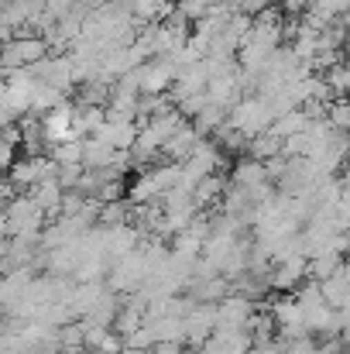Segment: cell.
<instances>
[{
    "label": "cell",
    "mask_w": 350,
    "mask_h": 354,
    "mask_svg": "<svg viewBox=\"0 0 350 354\" xmlns=\"http://www.w3.org/2000/svg\"><path fill=\"white\" fill-rule=\"evenodd\" d=\"M45 210L38 207V200L31 193H21L7 203L3 214V234L7 237H24V241H41L45 234Z\"/></svg>",
    "instance_id": "1"
},
{
    "label": "cell",
    "mask_w": 350,
    "mask_h": 354,
    "mask_svg": "<svg viewBox=\"0 0 350 354\" xmlns=\"http://www.w3.org/2000/svg\"><path fill=\"white\" fill-rule=\"evenodd\" d=\"M271 124H275V114H271V107H268L257 93H254V97H244L231 111V127L240 131L247 141H254L257 134H268Z\"/></svg>",
    "instance_id": "2"
},
{
    "label": "cell",
    "mask_w": 350,
    "mask_h": 354,
    "mask_svg": "<svg viewBox=\"0 0 350 354\" xmlns=\"http://www.w3.org/2000/svg\"><path fill=\"white\" fill-rule=\"evenodd\" d=\"M48 55H52V45L41 35H21V38L3 45V76L17 73V69H31Z\"/></svg>",
    "instance_id": "3"
},
{
    "label": "cell",
    "mask_w": 350,
    "mask_h": 354,
    "mask_svg": "<svg viewBox=\"0 0 350 354\" xmlns=\"http://www.w3.org/2000/svg\"><path fill=\"white\" fill-rule=\"evenodd\" d=\"M137 86L141 97H162L175 86V66L168 59H151L137 69Z\"/></svg>",
    "instance_id": "4"
},
{
    "label": "cell",
    "mask_w": 350,
    "mask_h": 354,
    "mask_svg": "<svg viewBox=\"0 0 350 354\" xmlns=\"http://www.w3.org/2000/svg\"><path fill=\"white\" fill-rule=\"evenodd\" d=\"M302 275H309V258L306 254H292V258H285V261H278L271 268V289L282 292V296H292V292H299Z\"/></svg>",
    "instance_id": "5"
},
{
    "label": "cell",
    "mask_w": 350,
    "mask_h": 354,
    "mask_svg": "<svg viewBox=\"0 0 350 354\" xmlns=\"http://www.w3.org/2000/svg\"><path fill=\"white\" fill-rule=\"evenodd\" d=\"M217 334V306H196L186 317V344H193L196 351L203 344H210Z\"/></svg>",
    "instance_id": "6"
},
{
    "label": "cell",
    "mask_w": 350,
    "mask_h": 354,
    "mask_svg": "<svg viewBox=\"0 0 350 354\" xmlns=\"http://www.w3.org/2000/svg\"><path fill=\"white\" fill-rule=\"evenodd\" d=\"M76 111H79V107L62 104V107H55L52 114H45V118H41V127H45L48 145H59V141L76 138V134H72V127H76Z\"/></svg>",
    "instance_id": "7"
},
{
    "label": "cell",
    "mask_w": 350,
    "mask_h": 354,
    "mask_svg": "<svg viewBox=\"0 0 350 354\" xmlns=\"http://www.w3.org/2000/svg\"><path fill=\"white\" fill-rule=\"evenodd\" d=\"M200 141H203V131H200V127L182 124V127L168 138V145H165V158L182 165V162H189V158H193V151L200 148Z\"/></svg>",
    "instance_id": "8"
},
{
    "label": "cell",
    "mask_w": 350,
    "mask_h": 354,
    "mask_svg": "<svg viewBox=\"0 0 350 354\" xmlns=\"http://www.w3.org/2000/svg\"><path fill=\"white\" fill-rule=\"evenodd\" d=\"M231 183L233 186H244V189L251 193V189H257V186L271 183V172H268V165H264V162H257V158H237Z\"/></svg>",
    "instance_id": "9"
},
{
    "label": "cell",
    "mask_w": 350,
    "mask_h": 354,
    "mask_svg": "<svg viewBox=\"0 0 350 354\" xmlns=\"http://www.w3.org/2000/svg\"><path fill=\"white\" fill-rule=\"evenodd\" d=\"M31 196L38 200V207L48 214V217H62V203H66V186L59 183V176L55 179H45V183H38L35 189H31Z\"/></svg>",
    "instance_id": "10"
},
{
    "label": "cell",
    "mask_w": 350,
    "mask_h": 354,
    "mask_svg": "<svg viewBox=\"0 0 350 354\" xmlns=\"http://www.w3.org/2000/svg\"><path fill=\"white\" fill-rule=\"evenodd\" d=\"M83 151H86V138H69L59 145H48V158L62 169V165H83Z\"/></svg>",
    "instance_id": "11"
},
{
    "label": "cell",
    "mask_w": 350,
    "mask_h": 354,
    "mask_svg": "<svg viewBox=\"0 0 350 354\" xmlns=\"http://www.w3.org/2000/svg\"><path fill=\"white\" fill-rule=\"evenodd\" d=\"M323 286V296H327V303L333 306V310H347L350 306V275L340 268L333 279H327V282H320Z\"/></svg>",
    "instance_id": "12"
},
{
    "label": "cell",
    "mask_w": 350,
    "mask_h": 354,
    "mask_svg": "<svg viewBox=\"0 0 350 354\" xmlns=\"http://www.w3.org/2000/svg\"><path fill=\"white\" fill-rule=\"evenodd\" d=\"M309 127V118H306V111L299 107V111H289L285 118H278L271 124V134L278 138V141H289V138H295V134H302Z\"/></svg>",
    "instance_id": "13"
},
{
    "label": "cell",
    "mask_w": 350,
    "mask_h": 354,
    "mask_svg": "<svg viewBox=\"0 0 350 354\" xmlns=\"http://www.w3.org/2000/svg\"><path fill=\"white\" fill-rule=\"evenodd\" d=\"M282 148H285V141H278L271 131L268 134H257L251 145H247V158H257V162H271V158H278L282 155Z\"/></svg>",
    "instance_id": "14"
},
{
    "label": "cell",
    "mask_w": 350,
    "mask_h": 354,
    "mask_svg": "<svg viewBox=\"0 0 350 354\" xmlns=\"http://www.w3.org/2000/svg\"><path fill=\"white\" fill-rule=\"evenodd\" d=\"M66 104V93L62 90H55V86H48V83H38V90H35V104H31V114H52L55 107H62Z\"/></svg>",
    "instance_id": "15"
},
{
    "label": "cell",
    "mask_w": 350,
    "mask_h": 354,
    "mask_svg": "<svg viewBox=\"0 0 350 354\" xmlns=\"http://www.w3.org/2000/svg\"><path fill=\"white\" fill-rule=\"evenodd\" d=\"M227 120H231V111H227V107H217V104H210V107H206V111L196 118V127H200L203 134H217V131H220Z\"/></svg>",
    "instance_id": "16"
},
{
    "label": "cell",
    "mask_w": 350,
    "mask_h": 354,
    "mask_svg": "<svg viewBox=\"0 0 350 354\" xmlns=\"http://www.w3.org/2000/svg\"><path fill=\"white\" fill-rule=\"evenodd\" d=\"M124 224H127V207L120 200L100 207V227H124Z\"/></svg>",
    "instance_id": "17"
},
{
    "label": "cell",
    "mask_w": 350,
    "mask_h": 354,
    "mask_svg": "<svg viewBox=\"0 0 350 354\" xmlns=\"http://www.w3.org/2000/svg\"><path fill=\"white\" fill-rule=\"evenodd\" d=\"M206 107H210V93H193V97H186V100H182L175 111H179L182 118H193V120H196L200 114H203V111H206Z\"/></svg>",
    "instance_id": "18"
},
{
    "label": "cell",
    "mask_w": 350,
    "mask_h": 354,
    "mask_svg": "<svg viewBox=\"0 0 350 354\" xmlns=\"http://www.w3.org/2000/svg\"><path fill=\"white\" fill-rule=\"evenodd\" d=\"M76 3H79V0H45V14L59 24V21H66V17L76 10Z\"/></svg>",
    "instance_id": "19"
},
{
    "label": "cell",
    "mask_w": 350,
    "mask_h": 354,
    "mask_svg": "<svg viewBox=\"0 0 350 354\" xmlns=\"http://www.w3.org/2000/svg\"><path fill=\"white\" fill-rule=\"evenodd\" d=\"M330 120H333V127H340V131H347L350 134V100L330 104Z\"/></svg>",
    "instance_id": "20"
},
{
    "label": "cell",
    "mask_w": 350,
    "mask_h": 354,
    "mask_svg": "<svg viewBox=\"0 0 350 354\" xmlns=\"http://www.w3.org/2000/svg\"><path fill=\"white\" fill-rule=\"evenodd\" d=\"M285 354H327V348H320V344H313V341L306 337V341H292V344H285Z\"/></svg>",
    "instance_id": "21"
},
{
    "label": "cell",
    "mask_w": 350,
    "mask_h": 354,
    "mask_svg": "<svg viewBox=\"0 0 350 354\" xmlns=\"http://www.w3.org/2000/svg\"><path fill=\"white\" fill-rule=\"evenodd\" d=\"M313 3H320V0H285V10L289 14H306Z\"/></svg>",
    "instance_id": "22"
},
{
    "label": "cell",
    "mask_w": 350,
    "mask_h": 354,
    "mask_svg": "<svg viewBox=\"0 0 350 354\" xmlns=\"http://www.w3.org/2000/svg\"><path fill=\"white\" fill-rule=\"evenodd\" d=\"M148 354H186V351H182L179 344H155Z\"/></svg>",
    "instance_id": "23"
},
{
    "label": "cell",
    "mask_w": 350,
    "mask_h": 354,
    "mask_svg": "<svg viewBox=\"0 0 350 354\" xmlns=\"http://www.w3.org/2000/svg\"><path fill=\"white\" fill-rule=\"evenodd\" d=\"M344 52H347V59H350V28H347V45H344Z\"/></svg>",
    "instance_id": "24"
},
{
    "label": "cell",
    "mask_w": 350,
    "mask_h": 354,
    "mask_svg": "<svg viewBox=\"0 0 350 354\" xmlns=\"http://www.w3.org/2000/svg\"><path fill=\"white\" fill-rule=\"evenodd\" d=\"M3 3H17V0H3Z\"/></svg>",
    "instance_id": "25"
},
{
    "label": "cell",
    "mask_w": 350,
    "mask_h": 354,
    "mask_svg": "<svg viewBox=\"0 0 350 354\" xmlns=\"http://www.w3.org/2000/svg\"><path fill=\"white\" fill-rule=\"evenodd\" d=\"M79 354H93V351H79Z\"/></svg>",
    "instance_id": "26"
},
{
    "label": "cell",
    "mask_w": 350,
    "mask_h": 354,
    "mask_svg": "<svg viewBox=\"0 0 350 354\" xmlns=\"http://www.w3.org/2000/svg\"><path fill=\"white\" fill-rule=\"evenodd\" d=\"M268 3H275V0H268Z\"/></svg>",
    "instance_id": "27"
}]
</instances>
